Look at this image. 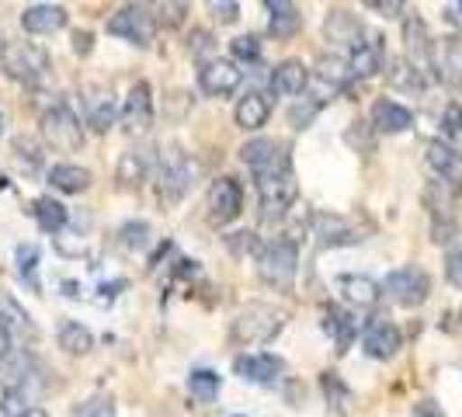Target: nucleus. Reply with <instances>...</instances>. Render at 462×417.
<instances>
[{"instance_id": "14", "label": "nucleus", "mask_w": 462, "mask_h": 417, "mask_svg": "<svg viewBox=\"0 0 462 417\" xmlns=\"http://www.w3.org/2000/svg\"><path fill=\"white\" fill-rule=\"evenodd\" d=\"M80 101H84V122L91 125L94 133H108L118 118V101L112 88L105 84H88L80 91Z\"/></svg>"}, {"instance_id": "7", "label": "nucleus", "mask_w": 462, "mask_h": 417, "mask_svg": "<svg viewBox=\"0 0 462 417\" xmlns=\"http://www.w3.org/2000/svg\"><path fill=\"white\" fill-rule=\"evenodd\" d=\"M108 35H118L133 46L146 49L157 35V14L143 4H129V7H122L118 14L108 18Z\"/></svg>"}, {"instance_id": "30", "label": "nucleus", "mask_w": 462, "mask_h": 417, "mask_svg": "<svg viewBox=\"0 0 462 417\" xmlns=\"http://www.w3.org/2000/svg\"><path fill=\"white\" fill-rule=\"evenodd\" d=\"M324 327H327V334H334L337 355H345L347 348H351V341H355V334H358V320H355V313H347V310H341V306H327Z\"/></svg>"}, {"instance_id": "6", "label": "nucleus", "mask_w": 462, "mask_h": 417, "mask_svg": "<svg viewBox=\"0 0 462 417\" xmlns=\"http://www.w3.org/2000/svg\"><path fill=\"white\" fill-rule=\"evenodd\" d=\"M42 136H46V146H52L56 153H80L84 150V125L67 105H52L42 112Z\"/></svg>"}, {"instance_id": "37", "label": "nucleus", "mask_w": 462, "mask_h": 417, "mask_svg": "<svg viewBox=\"0 0 462 417\" xmlns=\"http://www.w3.org/2000/svg\"><path fill=\"white\" fill-rule=\"evenodd\" d=\"M219 386H223V383H219V372H212V369H195L188 375V396H191L195 403H202V407L216 403Z\"/></svg>"}, {"instance_id": "13", "label": "nucleus", "mask_w": 462, "mask_h": 417, "mask_svg": "<svg viewBox=\"0 0 462 417\" xmlns=\"http://www.w3.org/2000/svg\"><path fill=\"white\" fill-rule=\"evenodd\" d=\"M122 129L129 133V136H143V133H150V125H153V91H150V84L146 80H136L129 94H125V105H122Z\"/></svg>"}, {"instance_id": "44", "label": "nucleus", "mask_w": 462, "mask_h": 417, "mask_svg": "<svg viewBox=\"0 0 462 417\" xmlns=\"http://www.w3.org/2000/svg\"><path fill=\"white\" fill-rule=\"evenodd\" d=\"M230 52L240 63H257L261 60V39L257 35H240L230 42Z\"/></svg>"}, {"instance_id": "54", "label": "nucleus", "mask_w": 462, "mask_h": 417, "mask_svg": "<svg viewBox=\"0 0 462 417\" xmlns=\"http://www.w3.org/2000/svg\"><path fill=\"white\" fill-rule=\"evenodd\" d=\"M11 351H14V338L7 334V327L0 324V362H4V358H7Z\"/></svg>"}, {"instance_id": "10", "label": "nucleus", "mask_w": 462, "mask_h": 417, "mask_svg": "<svg viewBox=\"0 0 462 417\" xmlns=\"http://www.w3.org/2000/svg\"><path fill=\"white\" fill-rule=\"evenodd\" d=\"M206 208H208V223H212V227L233 223V219L244 212V188H240V181L230 178V174L216 178V181L208 185Z\"/></svg>"}, {"instance_id": "24", "label": "nucleus", "mask_w": 462, "mask_h": 417, "mask_svg": "<svg viewBox=\"0 0 462 417\" xmlns=\"http://www.w3.org/2000/svg\"><path fill=\"white\" fill-rule=\"evenodd\" d=\"M233 118H236V125H240V129L257 133L261 125H268V118H272V105H268V97H264L261 91H247V97H240V101H236Z\"/></svg>"}, {"instance_id": "35", "label": "nucleus", "mask_w": 462, "mask_h": 417, "mask_svg": "<svg viewBox=\"0 0 462 417\" xmlns=\"http://www.w3.org/2000/svg\"><path fill=\"white\" fill-rule=\"evenodd\" d=\"M56 341L67 355H91L94 348V334L91 327H84L80 320H63L60 330H56Z\"/></svg>"}, {"instance_id": "41", "label": "nucleus", "mask_w": 462, "mask_h": 417, "mask_svg": "<svg viewBox=\"0 0 462 417\" xmlns=\"http://www.w3.org/2000/svg\"><path fill=\"white\" fill-rule=\"evenodd\" d=\"M28 407H32L28 394L14 390V386H7V383H0V414L4 417H24L28 414Z\"/></svg>"}, {"instance_id": "33", "label": "nucleus", "mask_w": 462, "mask_h": 417, "mask_svg": "<svg viewBox=\"0 0 462 417\" xmlns=\"http://www.w3.org/2000/svg\"><path fill=\"white\" fill-rule=\"evenodd\" d=\"M424 206L431 208L435 223H456L452 219V208H456V185H445V181H431L424 191Z\"/></svg>"}, {"instance_id": "27", "label": "nucleus", "mask_w": 462, "mask_h": 417, "mask_svg": "<svg viewBox=\"0 0 462 417\" xmlns=\"http://www.w3.org/2000/svg\"><path fill=\"white\" fill-rule=\"evenodd\" d=\"M46 178L56 191H67V195H80V191H88L91 181H94L91 171H88V167H80V163H52Z\"/></svg>"}, {"instance_id": "20", "label": "nucleus", "mask_w": 462, "mask_h": 417, "mask_svg": "<svg viewBox=\"0 0 462 417\" xmlns=\"http://www.w3.org/2000/svg\"><path fill=\"white\" fill-rule=\"evenodd\" d=\"M69 22L63 4H32L22 11V28L28 35H52Z\"/></svg>"}, {"instance_id": "15", "label": "nucleus", "mask_w": 462, "mask_h": 417, "mask_svg": "<svg viewBox=\"0 0 462 417\" xmlns=\"http://www.w3.org/2000/svg\"><path fill=\"white\" fill-rule=\"evenodd\" d=\"M403 345V334H400V327L390 320V317H372L365 320L362 327V348H365V355L372 358H393L396 351Z\"/></svg>"}, {"instance_id": "19", "label": "nucleus", "mask_w": 462, "mask_h": 417, "mask_svg": "<svg viewBox=\"0 0 462 417\" xmlns=\"http://www.w3.org/2000/svg\"><path fill=\"white\" fill-rule=\"evenodd\" d=\"M324 35H327V42H334V46H345V49H351V52H355V49L365 42V32H362L358 18H355L351 11H345V7H334V11H327Z\"/></svg>"}, {"instance_id": "42", "label": "nucleus", "mask_w": 462, "mask_h": 417, "mask_svg": "<svg viewBox=\"0 0 462 417\" xmlns=\"http://www.w3.org/2000/svg\"><path fill=\"white\" fill-rule=\"evenodd\" d=\"M441 133H445V146L462 157V105H452V108L445 112V118H441Z\"/></svg>"}, {"instance_id": "5", "label": "nucleus", "mask_w": 462, "mask_h": 417, "mask_svg": "<svg viewBox=\"0 0 462 417\" xmlns=\"http://www.w3.org/2000/svg\"><path fill=\"white\" fill-rule=\"evenodd\" d=\"M4 73L14 80V84H24V88H35L42 84L49 73V52L35 42H7V52L0 60Z\"/></svg>"}, {"instance_id": "18", "label": "nucleus", "mask_w": 462, "mask_h": 417, "mask_svg": "<svg viewBox=\"0 0 462 417\" xmlns=\"http://www.w3.org/2000/svg\"><path fill=\"white\" fill-rule=\"evenodd\" d=\"M431 67H435L441 84L462 88V35L435 42V49H431Z\"/></svg>"}, {"instance_id": "25", "label": "nucleus", "mask_w": 462, "mask_h": 417, "mask_svg": "<svg viewBox=\"0 0 462 417\" xmlns=\"http://www.w3.org/2000/svg\"><path fill=\"white\" fill-rule=\"evenodd\" d=\"M428 167L439 174V181H445V185H462V157L459 153H452L441 139H431L428 143Z\"/></svg>"}, {"instance_id": "51", "label": "nucleus", "mask_w": 462, "mask_h": 417, "mask_svg": "<svg viewBox=\"0 0 462 417\" xmlns=\"http://www.w3.org/2000/svg\"><path fill=\"white\" fill-rule=\"evenodd\" d=\"M185 11H188V4H163V7H161V22L181 24V22H185Z\"/></svg>"}, {"instance_id": "47", "label": "nucleus", "mask_w": 462, "mask_h": 417, "mask_svg": "<svg viewBox=\"0 0 462 417\" xmlns=\"http://www.w3.org/2000/svg\"><path fill=\"white\" fill-rule=\"evenodd\" d=\"M208 14L219 24H233L240 18V4H233V0H223V4H219V0H212V4H208Z\"/></svg>"}, {"instance_id": "17", "label": "nucleus", "mask_w": 462, "mask_h": 417, "mask_svg": "<svg viewBox=\"0 0 462 417\" xmlns=\"http://www.w3.org/2000/svg\"><path fill=\"white\" fill-rule=\"evenodd\" d=\"M313 236L320 247H351V244H362L365 236L351 227V219L337 216V212H317L313 216Z\"/></svg>"}, {"instance_id": "3", "label": "nucleus", "mask_w": 462, "mask_h": 417, "mask_svg": "<svg viewBox=\"0 0 462 417\" xmlns=\"http://www.w3.org/2000/svg\"><path fill=\"white\" fill-rule=\"evenodd\" d=\"M296 272H300V244L292 236H275L272 244L261 247L257 255V275L268 289L275 292H289L296 285Z\"/></svg>"}, {"instance_id": "1", "label": "nucleus", "mask_w": 462, "mask_h": 417, "mask_svg": "<svg viewBox=\"0 0 462 417\" xmlns=\"http://www.w3.org/2000/svg\"><path fill=\"white\" fill-rule=\"evenodd\" d=\"M289 320V313L275 302H247L230 327V341L240 348L268 345L282 334V327Z\"/></svg>"}, {"instance_id": "12", "label": "nucleus", "mask_w": 462, "mask_h": 417, "mask_svg": "<svg viewBox=\"0 0 462 417\" xmlns=\"http://www.w3.org/2000/svg\"><path fill=\"white\" fill-rule=\"evenodd\" d=\"M347 60L341 56H320L310 70V88H313V105L320 108L327 101H334V94H341L347 84Z\"/></svg>"}, {"instance_id": "52", "label": "nucleus", "mask_w": 462, "mask_h": 417, "mask_svg": "<svg viewBox=\"0 0 462 417\" xmlns=\"http://www.w3.org/2000/svg\"><path fill=\"white\" fill-rule=\"evenodd\" d=\"M91 42H94L91 32H73V52H77V56H88V52H91Z\"/></svg>"}, {"instance_id": "43", "label": "nucleus", "mask_w": 462, "mask_h": 417, "mask_svg": "<svg viewBox=\"0 0 462 417\" xmlns=\"http://www.w3.org/2000/svg\"><path fill=\"white\" fill-rule=\"evenodd\" d=\"M73 417H118V407L112 396H91L88 403H80L77 411H73Z\"/></svg>"}, {"instance_id": "26", "label": "nucleus", "mask_w": 462, "mask_h": 417, "mask_svg": "<svg viewBox=\"0 0 462 417\" xmlns=\"http://www.w3.org/2000/svg\"><path fill=\"white\" fill-rule=\"evenodd\" d=\"M264 7H268V14H272L268 32H272L275 39H292L302 28V14L292 0H264Z\"/></svg>"}, {"instance_id": "46", "label": "nucleus", "mask_w": 462, "mask_h": 417, "mask_svg": "<svg viewBox=\"0 0 462 417\" xmlns=\"http://www.w3.org/2000/svg\"><path fill=\"white\" fill-rule=\"evenodd\" d=\"M188 49H191V52H195L202 63L216 60V56H212V52H216V46H212V35H208V32H202V28H195V32H191V39H188Z\"/></svg>"}, {"instance_id": "16", "label": "nucleus", "mask_w": 462, "mask_h": 417, "mask_svg": "<svg viewBox=\"0 0 462 417\" xmlns=\"http://www.w3.org/2000/svg\"><path fill=\"white\" fill-rule=\"evenodd\" d=\"M244 80V70L230 60H208L199 67V88L208 97H230Z\"/></svg>"}, {"instance_id": "8", "label": "nucleus", "mask_w": 462, "mask_h": 417, "mask_svg": "<svg viewBox=\"0 0 462 417\" xmlns=\"http://www.w3.org/2000/svg\"><path fill=\"white\" fill-rule=\"evenodd\" d=\"M240 161L251 167L254 178L264 174H278V171H292V157H289V146L282 139L257 136L251 143L240 146Z\"/></svg>"}, {"instance_id": "39", "label": "nucleus", "mask_w": 462, "mask_h": 417, "mask_svg": "<svg viewBox=\"0 0 462 417\" xmlns=\"http://www.w3.org/2000/svg\"><path fill=\"white\" fill-rule=\"evenodd\" d=\"M320 386H324V396H327V403L334 407V414H347L351 390L341 383V375H337V372H324V375H320Z\"/></svg>"}, {"instance_id": "57", "label": "nucleus", "mask_w": 462, "mask_h": 417, "mask_svg": "<svg viewBox=\"0 0 462 417\" xmlns=\"http://www.w3.org/2000/svg\"><path fill=\"white\" fill-rule=\"evenodd\" d=\"M459 320H462V310H459Z\"/></svg>"}, {"instance_id": "53", "label": "nucleus", "mask_w": 462, "mask_h": 417, "mask_svg": "<svg viewBox=\"0 0 462 417\" xmlns=\"http://www.w3.org/2000/svg\"><path fill=\"white\" fill-rule=\"evenodd\" d=\"M441 14H445V22L452 24V28H459V32H462V0H456V4H445V11H441Z\"/></svg>"}, {"instance_id": "36", "label": "nucleus", "mask_w": 462, "mask_h": 417, "mask_svg": "<svg viewBox=\"0 0 462 417\" xmlns=\"http://www.w3.org/2000/svg\"><path fill=\"white\" fill-rule=\"evenodd\" d=\"M383 70V46L379 42H362V46L355 49L351 56H347V73L351 77H372V73H379Z\"/></svg>"}, {"instance_id": "21", "label": "nucleus", "mask_w": 462, "mask_h": 417, "mask_svg": "<svg viewBox=\"0 0 462 417\" xmlns=\"http://www.w3.org/2000/svg\"><path fill=\"white\" fill-rule=\"evenodd\" d=\"M334 285H337L341 300H345L347 306H355V310H369V306H375L379 296H383V285L369 275H337Z\"/></svg>"}, {"instance_id": "22", "label": "nucleus", "mask_w": 462, "mask_h": 417, "mask_svg": "<svg viewBox=\"0 0 462 417\" xmlns=\"http://www.w3.org/2000/svg\"><path fill=\"white\" fill-rule=\"evenodd\" d=\"M372 125H375V133L396 136V133H407L414 125V116H411V108L396 105L393 97H379L372 105Z\"/></svg>"}, {"instance_id": "2", "label": "nucleus", "mask_w": 462, "mask_h": 417, "mask_svg": "<svg viewBox=\"0 0 462 417\" xmlns=\"http://www.w3.org/2000/svg\"><path fill=\"white\" fill-rule=\"evenodd\" d=\"M199 178H202V163L188 150H181L178 143L163 146L157 157V195L163 202H181Z\"/></svg>"}, {"instance_id": "9", "label": "nucleus", "mask_w": 462, "mask_h": 417, "mask_svg": "<svg viewBox=\"0 0 462 417\" xmlns=\"http://www.w3.org/2000/svg\"><path fill=\"white\" fill-rule=\"evenodd\" d=\"M379 285H383V292L396 306H411V310L431 296V278H428V272H420V268H396Z\"/></svg>"}, {"instance_id": "50", "label": "nucleus", "mask_w": 462, "mask_h": 417, "mask_svg": "<svg viewBox=\"0 0 462 417\" xmlns=\"http://www.w3.org/2000/svg\"><path fill=\"white\" fill-rule=\"evenodd\" d=\"M365 7H369V11H379L383 18H400V14L407 11V4H403V0H369Z\"/></svg>"}, {"instance_id": "34", "label": "nucleus", "mask_w": 462, "mask_h": 417, "mask_svg": "<svg viewBox=\"0 0 462 417\" xmlns=\"http://www.w3.org/2000/svg\"><path fill=\"white\" fill-rule=\"evenodd\" d=\"M150 174V150H125L118 161V185L139 188Z\"/></svg>"}, {"instance_id": "4", "label": "nucleus", "mask_w": 462, "mask_h": 417, "mask_svg": "<svg viewBox=\"0 0 462 417\" xmlns=\"http://www.w3.org/2000/svg\"><path fill=\"white\" fill-rule=\"evenodd\" d=\"M257 185V206H261V219L264 223H278L289 216V208L300 199V185L292 171H278V174H264L254 178Z\"/></svg>"}, {"instance_id": "29", "label": "nucleus", "mask_w": 462, "mask_h": 417, "mask_svg": "<svg viewBox=\"0 0 462 417\" xmlns=\"http://www.w3.org/2000/svg\"><path fill=\"white\" fill-rule=\"evenodd\" d=\"M0 324L7 327L11 338H28V341H35V324H32V317L24 313L22 302L14 300L11 292H0Z\"/></svg>"}, {"instance_id": "49", "label": "nucleus", "mask_w": 462, "mask_h": 417, "mask_svg": "<svg viewBox=\"0 0 462 417\" xmlns=\"http://www.w3.org/2000/svg\"><path fill=\"white\" fill-rule=\"evenodd\" d=\"M445 275H448V282H452L456 289H462V244H456V247L445 255Z\"/></svg>"}, {"instance_id": "48", "label": "nucleus", "mask_w": 462, "mask_h": 417, "mask_svg": "<svg viewBox=\"0 0 462 417\" xmlns=\"http://www.w3.org/2000/svg\"><path fill=\"white\" fill-rule=\"evenodd\" d=\"M230 247L233 255H261V240H257L254 233H233L230 236Z\"/></svg>"}, {"instance_id": "31", "label": "nucleus", "mask_w": 462, "mask_h": 417, "mask_svg": "<svg viewBox=\"0 0 462 417\" xmlns=\"http://www.w3.org/2000/svg\"><path fill=\"white\" fill-rule=\"evenodd\" d=\"M32 216H35V223H39V230L42 233H63V227H67L69 212L63 202H56L52 195H42V199H35L32 202Z\"/></svg>"}, {"instance_id": "55", "label": "nucleus", "mask_w": 462, "mask_h": 417, "mask_svg": "<svg viewBox=\"0 0 462 417\" xmlns=\"http://www.w3.org/2000/svg\"><path fill=\"white\" fill-rule=\"evenodd\" d=\"M4 52H7V39H4V32H0V60H4Z\"/></svg>"}, {"instance_id": "45", "label": "nucleus", "mask_w": 462, "mask_h": 417, "mask_svg": "<svg viewBox=\"0 0 462 417\" xmlns=\"http://www.w3.org/2000/svg\"><path fill=\"white\" fill-rule=\"evenodd\" d=\"M146 244H150V227H146V223H129V227H122V247H125V251H146Z\"/></svg>"}, {"instance_id": "28", "label": "nucleus", "mask_w": 462, "mask_h": 417, "mask_svg": "<svg viewBox=\"0 0 462 417\" xmlns=\"http://www.w3.org/2000/svg\"><path fill=\"white\" fill-rule=\"evenodd\" d=\"M403 42H407V60L417 70L431 67V49H435V42H428V28H424L420 18H407V24H403Z\"/></svg>"}, {"instance_id": "23", "label": "nucleus", "mask_w": 462, "mask_h": 417, "mask_svg": "<svg viewBox=\"0 0 462 417\" xmlns=\"http://www.w3.org/2000/svg\"><path fill=\"white\" fill-rule=\"evenodd\" d=\"M310 88V67H302L300 60H285L272 70V94L278 97H296Z\"/></svg>"}, {"instance_id": "56", "label": "nucleus", "mask_w": 462, "mask_h": 417, "mask_svg": "<svg viewBox=\"0 0 462 417\" xmlns=\"http://www.w3.org/2000/svg\"><path fill=\"white\" fill-rule=\"evenodd\" d=\"M4 125H7V118H4V112H0V133H4Z\"/></svg>"}, {"instance_id": "11", "label": "nucleus", "mask_w": 462, "mask_h": 417, "mask_svg": "<svg viewBox=\"0 0 462 417\" xmlns=\"http://www.w3.org/2000/svg\"><path fill=\"white\" fill-rule=\"evenodd\" d=\"M233 372L244 383L275 386V383H282V375H285V358H278L272 351H247V355H236L233 358Z\"/></svg>"}, {"instance_id": "40", "label": "nucleus", "mask_w": 462, "mask_h": 417, "mask_svg": "<svg viewBox=\"0 0 462 417\" xmlns=\"http://www.w3.org/2000/svg\"><path fill=\"white\" fill-rule=\"evenodd\" d=\"M14 157H18V163L28 174H35L42 167V146L32 136H14Z\"/></svg>"}, {"instance_id": "32", "label": "nucleus", "mask_w": 462, "mask_h": 417, "mask_svg": "<svg viewBox=\"0 0 462 417\" xmlns=\"http://www.w3.org/2000/svg\"><path fill=\"white\" fill-rule=\"evenodd\" d=\"M386 80H390V88H396V91H407V94H420L424 88H428L424 70H417L411 60H390Z\"/></svg>"}, {"instance_id": "38", "label": "nucleus", "mask_w": 462, "mask_h": 417, "mask_svg": "<svg viewBox=\"0 0 462 417\" xmlns=\"http://www.w3.org/2000/svg\"><path fill=\"white\" fill-rule=\"evenodd\" d=\"M14 261H18V275L22 282L32 289V292H39L42 289V282H39V247L35 244H22L18 251H14Z\"/></svg>"}]
</instances>
